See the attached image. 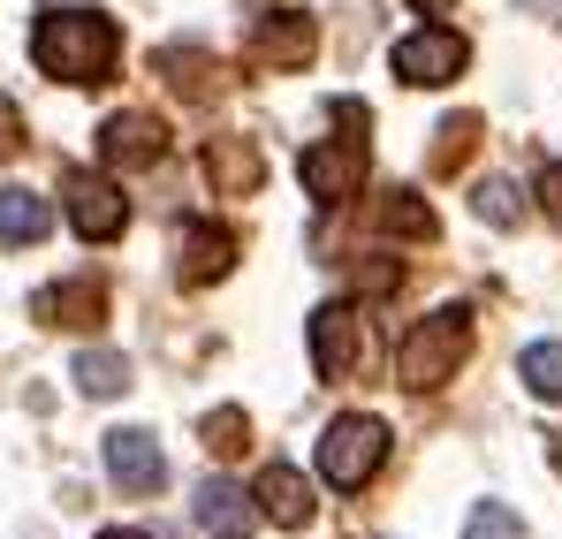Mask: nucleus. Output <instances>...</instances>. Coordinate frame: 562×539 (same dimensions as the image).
<instances>
[{"instance_id":"39448f33","label":"nucleus","mask_w":562,"mask_h":539,"mask_svg":"<svg viewBox=\"0 0 562 539\" xmlns=\"http://www.w3.org/2000/svg\"><path fill=\"white\" fill-rule=\"evenodd\" d=\"M61 213H69V228H77L85 244H114V236L130 228V198H122V182L92 176V168H69V176H61Z\"/></svg>"},{"instance_id":"aec40b11","label":"nucleus","mask_w":562,"mask_h":539,"mask_svg":"<svg viewBox=\"0 0 562 539\" xmlns=\"http://www.w3.org/2000/svg\"><path fill=\"white\" fill-rule=\"evenodd\" d=\"M471 213H479L486 228H517V221H525V198H517V182L486 176L479 190H471Z\"/></svg>"},{"instance_id":"6e6552de","label":"nucleus","mask_w":562,"mask_h":539,"mask_svg":"<svg viewBox=\"0 0 562 539\" xmlns=\"http://www.w3.org/2000/svg\"><path fill=\"white\" fill-rule=\"evenodd\" d=\"M312 46H319V23H312L304 8H274V15H259V31L244 38L251 69H304Z\"/></svg>"},{"instance_id":"bb28decb","label":"nucleus","mask_w":562,"mask_h":539,"mask_svg":"<svg viewBox=\"0 0 562 539\" xmlns=\"http://www.w3.org/2000/svg\"><path fill=\"white\" fill-rule=\"evenodd\" d=\"M411 8H418V15H441V8H457V0H411Z\"/></svg>"},{"instance_id":"f257e3e1","label":"nucleus","mask_w":562,"mask_h":539,"mask_svg":"<svg viewBox=\"0 0 562 539\" xmlns=\"http://www.w3.org/2000/svg\"><path fill=\"white\" fill-rule=\"evenodd\" d=\"M31 61L61 85H106L122 61V31L99 8H46L31 23Z\"/></svg>"},{"instance_id":"dca6fc26","label":"nucleus","mask_w":562,"mask_h":539,"mask_svg":"<svg viewBox=\"0 0 562 539\" xmlns=\"http://www.w3.org/2000/svg\"><path fill=\"white\" fill-rule=\"evenodd\" d=\"M106 312V289L99 281H69V289H46L38 296V319H61V327H92Z\"/></svg>"},{"instance_id":"ddd939ff","label":"nucleus","mask_w":562,"mask_h":539,"mask_svg":"<svg viewBox=\"0 0 562 539\" xmlns=\"http://www.w3.org/2000/svg\"><path fill=\"white\" fill-rule=\"evenodd\" d=\"M228 267H236V236H228V228L190 221L183 236H176V273H183V281H221Z\"/></svg>"},{"instance_id":"1a4fd4ad","label":"nucleus","mask_w":562,"mask_h":539,"mask_svg":"<svg viewBox=\"0 0 562 539\" xmlns=\"http://www.w3.org/2000/svg\"><path fill=\"white\" fill-rule=\"evenodd\" d=\"M358 335H366L358 304H319L312 312V372L319 380H350L358 372Z\"/></svg>"},{"instance_id":"7ed1b4c3","label":"nucleus","mask_w":562,"mask_h":539,"mask_svg":"<svg viewBox=\"0 0 562 539\" xmlns=\"http://www.w3.org/2000/svg\"><path fill=\"white\" fill-rule=\"evenodd\" d=\"M335 122H342L350 137H319V145H304V168H296L304 190H312L319 205L358 198V190H366V160H373L366 137H358V130H366V106H358V99H335Z\"/></svg>"},{"instance_id":"f3484780","label":"nucleus","mask_w":562,"mask_h":539,"mask_svg":"<svg viewBox=\"0 0 562 539\" xmlns=\"http://www.w3.org/2000/svg\"><path fill=\"white\" fill-rule=\"evenodd\" d=\"M69 380H77L85 395H99V403H106V395H122V388H130V358H122V350H77Z\"/></svg>"},{"instance_id":"a878e982","label":"nucleus","mask_w":562,"mask_h":539,"mask_svg":"<svg viewBox=\"0 0 562 539\" xmlns=\"http://www.w3.org/2000/svg\"><path fill=\"white\" fill-rule=\"evenodd\" d=\"M15 145H23V122H15V106H8V99H0V160H8V153H15Z\"/></svg>"},{"instance_id":"f8f14e48","label":"nucleus","mask_w":562,"mask_h":539,"mask_svg":"<svg viewBox=\"0 0 562 539\" xmlns=\"http://www.w3.org/2000/svg\"><path fill=\"white\" fill-rule=\"evenodd\" d=\"M251 525H259V509H251V494L236 479H205L198 486V532L205 539H251Z\"/></svg>"},{"instance_id":"9b49d317","label":"nucleus","mask_w":562,"mask_h":539,"mask_svg":"<svg viewBox=\"0 0 562 539\" xmlns=\"http://www.w3.org/2000/svg\"><path fill=\"white\" fill-rule=\"evenodd\" d=\"M251 502H259V517L281 525V532H304V525H312V486H304L296 463H267L259 486H251Z\"/></svg>"},{"instance_id":"b1692460","label":"nucleus","mask_w":562,"mask_h":539,"mask_svg":"<svg viewBox=\"0 0 562 539\" xmlns=\"http://www.w3.org/2000/svg\"><path fill=\"white\" fill-rule=\"evenodd\" d=\"M471 137H479V122H471V114H457V122L441 130V168H449V160H464V153H471Z\"/></svg>"},{"instance_id":"4468645a","label":"nucleus","mask_w":562,"mask_h":539,"mask_svg":"<svg viewBox=\"0 0 562 539\" xmlns=\"http://www.w3.org/2000/svg\"><path fill=\"white\" fill-rule=\"evenodd\" d=\"M205 176H213L221 198H251V190L267 182V160H259L244 137H213V145H205Z\"/></svg>"},{"instance_id":"393cba45","label":"nucleus","mask_w":562,"mask_h":539,"mask_svg":"<svg viewBox=\"0 0 562 539\" xmlns=\"http://www.w3.org/2000/svg\"><path fill=\"white\" fill-rule=\"evenodd\" d=\"M540 213L562 228V160H555V168H540Z\"/></svg>"},{"instance_id":"20e7f679","label":"nucleus","mask_w":562,"mask_h":539,"mask_svg":"<svg viewBox=\"0 0 562 539\" xmlns=\"http://www.w3.org/2000/svg\"><path fill=\"white\" fill-rule=\"evenodd\" d=\"M380 463H387V426L366 418V411H350V418H335V426L319 434V479L342 486V494H358Z\"/></svg>"},{"instance_id":"5701e85b","label":"nucleus","mask_w":562,"mask_h":539,"mask_svg":"<svg viewBox=\"0 0 562 539\" xmlns=\"http://www.w3.org/2000/svg\"><path fill=\"white\" fill-rule=\"evenodd\" d=\"M198 434H205V449H244V434H251V426H244V411H213V418H205V426H198Z\"/></svg>"},{"instance_id":"6ab92c4d","label":"nucleus","mask_w":562,"mask_h":539,"mask_svg":"<svg viewBox=\"0 0 562 539\" xmlns=\"http://www.w3.org/2000/svg\"><path fill=\"white\" fill-rule=\"evenodd\" d=\"M380 228H387V236H434V205H426L418 190H387V198H380Z\"/></svg>"},{"instance_id":"a211bd4d","label":"nucleus","mask_w":562,"mask_h":539,"mask_svg":"<svg viewBox=\"0 0 562 539\" xmlns=\"http://www.w3.org/2000/svg\"><path fill=\"white\" fill-rule=\"evenodd\" d=\"M153 69H160L176 91H190V99H213V91H221V85H213V61H205V54H183V46H160Z\"/></svg>"},{"instance_id":"412c9836","label":"nucleus","mask_w":562,"mask_h":539,"mask_svg":"<svg viewBox=\"0 0 562 539\" xmlns=\"http://www.w3.org/2000/svg\"><path fill=\"white\" fill-rule=\"evenodd\" d=\"M517 372H525V388H532L540 403H562V343H532V350L517 358Z\"/></svg>"},{"instance_id":"0eeeda50","label":"nucleus","mask_w":562,"mask_h":539,"mask_svg":"<svg viewBox=\"0 0 562 539\" xmlns=\"http://www.w3.org/2000/svg\"><path fill=\"white\" fill-rule=\"evenodd\" d=\"M99 160L106 168H160L168 160V122L160 114H137V106L106 114L99 122Z\"/></svg>"},{"instance_id":"423d86ee","label":"nucleus","mask_w":562,"mask_h":539,"mask_svg":"<svg viewBox=\"0 0 562 539\" xmlns=\"http://www.w3.org/2000/svg\"><path fill=\"white\" fill-rule=\"evenodd\" d=\"M387 61H395V77H403V85L426 91V85H457V77H464V61H471V46L457 38V31L426 23V31L395 38V54H387Z\"/></svg>"},{"instance_id":"9d476101","label":"nucleus","mask_w":562,"mask_h":539,"mask_svg":"<svg viewBox=\"0 0 562 539\" xmlns=\"http://www.w3.org/2000/svg\"><path fill=\"white\" fill-rule=\"evenodd\" d=\"M106 479L122 494H160L168 486V456H160V441L145 426H122V434H106Z\"/></svg>"},{"instance_id":"f03ea898","label":"nucleus","mask_w":562,"mask_h":539,"mask_svg":"<svg viewBox=\"0 0 562 539\" xmlns=\"http://www.w3.org/2000/svg\"><path fill=\"white\" fill-rule=\"evenodd\" d=\"M464 358H471V312H464V304H441V312H426V319L403 335V350H395V380L418 388V395H434V388L457 380V364H464Z\"/></svg>"},{"instance_id":"2eb2a0df","label":"nucleus","mask_w":562,"mask_h":539,"mask_svg":"<svg viewBox=\"0 0 562 539\" xmlns=\"http://www.w3.org/2000/svg\"><path fill=\"white\" fill-rule=\"evenodd\" d=\"M46 228H54V198L8 182V190H0V244H38Z\"/></svg>"},{"instance_id":"4be33fe9","label":"nucleus","mask_w":562,"mask_h":539,"mask_svg":"<svg viewBox=\"0 0 562 539\" xmlns=\"http://www.w3.org/2000/svg\"><path fill=\"white\" fill-rule=\"evenodd\" d=\"M464 539H525V525H517V509H502V502H479L464 517Z\"/></svg>"},{"instance_id":"cd10ccee","label":"nucleus","mask_w":562,"mask_h":539,"mask_svg":"<svg viewBox=\"0 0 562 539\" xmlns=\"http://www.w3.org/2000/svg\"><path fill=\"white\" fill-rule=\"evenodd\" d=\"M99 539H145V532H99Z\"/></svg>"}]
</instances>
